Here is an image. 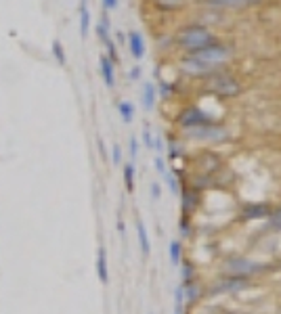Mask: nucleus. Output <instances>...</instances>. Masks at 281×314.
<instances>
[{
    "label": "nucleus",
    "instance_id": "nucleus-1",
    "mask_svg": "<svg viewBox=\"0 0 281 314\" xmlns=\"http://www.w3.org/2000/svg\"><path fill=\"white\" fill-rule=\"evenodd\" d=\"M212 44H216V34L208 26H187L176 34V46L187 54H193Z\"/></svg>",
    "mask_w": 281,
    "mask_h": 314
},
{
    "label": "nucleus",
    "instance_id": "nucleus-2",
    "mask_svg": "<svg viewBox=\"0 0 281 314\" xmlns=\"http://www.w3.org/2000/svg\"><path fill=\"white\" fill-rule=\"evenodd\" d=\"M204 88H206L210 94H214V97L235 99V97H239V94H241V82H239L233 74L216 69V72H212V74L206 76Z\"/></svg>",
    "mask_w": 281,
    "mask_h": 314
},
{
    "label": "nucleus",
    "instance_id": "nucleus-3",
    "mask_svg": "<svg viewBox=\"0 0 281 314\" xmlns=\"http://www.w3.org/2000/svg\"><path fill=\"white\" fill-rule=\"evenodd\" d=\"M191 57H195L199 63H204L210 69H221L223 65H227L229 61H233L235 57V49L231 44H212V46H206L197 52H193Z\"/></svg>",
    "mask_w": 281,
    "mask_h": 314
},
{
    "label": "nucleus",
    "instance_id": "nucleus-4",
    "mask_svg": "<svg viewBox=\"0 0 281 314\" xmlns=\"http://www.w3.org/2000/svg\"><path fill=\"white\" fill-rule=\"evenodd\" d=\"M269 266L256 260H250L246 256H231L223 262V272L225 274H235V277H248L252 279L254 274L264 272Z\"/></svg>",
    "mask_w": 281,
    "mask_h": 314
},
{
    "label": "nucleus",
    "instance_id": "nucleus-5",
    "mask_svg": "<svg viewBox=\"0 0 281 314\" xmlns=\"http://www.w3.org/2000/svg\"><path fill=\"white\" fill-rule=\"evenodd\" d=\"M187 138L191 140H199V143H223V140L229 138V128L223 124H206V126H199V128H191V130H185Z\"/></svg>",
    "mask_w": 281,
    "mask_h": 314
},
{
    "label": "nucleus",
    "instance_id": "nucleus-6",
    "mask_svg": "<svg viewBox=\"0 0 281 314\" xmlns=\"http://www.w3.org/2000/svg\"><path fill=\"white\" fill-rule=\"evenodd\" d=\"M252 287V281L248 277H235V274H225V277L216 279L210 287L212 295H221V293H241L246 289Z\"/></svg>",
    "mask_w": 281,
    "mask_h": 314
},
{
    "label": "nucleus",
    "instance_id": "nucleus-7",
    "mask_svg": "<svg viewBox=\"0 0 281 314\" xmlns=\"http://www.w3.org/2000/svg\"><path fill=\"white\" fill-rule=\"evenodd\" d=\"M212 122H216L212 115H210L208 111H204L201 107H195V105L183 109V111L178 113V117H176V124L181 126L183 130L199 128V126H206V124H212Z\"/></svg>",
    "mask_w": 281,
    "mask_h": 314
},
{
    "label": "nucleus",
    "instance_id": "nucleus-8",
    "mask_svg": "<svg viewBox=\"0 0 281 314\" xmlns=\"http://www.w3.org/2000/svg\"><path fill=\"white\" fill-rule=\"evenodd\" d=\"M208 9H218V11H225V9H250V6H256L264 2V0H201Z\"/></svg>",
    "mask_w": 281,
    "mask_h": 314
},
{
    "label": "nucleus",
    "instance_id": "nucleus-9",
    "mask_svg": "<svg viewBox=\"0 0 281 314\" xmlns=\"http://www.w3.org/2000/svg\"><path fill=\"white\" fill-rule=\"evenodd\" d=\"M269 214H271L269 203H246V206H241L239 220H244V222H250V220H262V218H269Z\"/></svg>",
    "mask_w": 281,
    "mask_h": 314
},
{
    "label": "nucleus",
    "instance_id": "nucleus-10",
    "mask_svg": "<svg viewBox=\"0 0 281 314\" xmlns=\"http://www.w3.org/2000/svg\"><path fill=\"white\" fill-rule=\"evenodd\" d=\"M126 46H128V51H130V54H132V59H135V61H143L145 52H147V46H145V38H143V34H140V31H137V29L128 31Z\"/></svg>",
    "mask_w": 281,
    "mask_h": 314
},
{
    "label": "nucleus",
    "instance_id": "nucleus-11",
    "mask_svg": "<svg viewBox=\"0 0 281 314\" xmlns=\"http://www.w3.org/2000/svg\"><path fill=\"white\" fill-rule=\"evenodd\" d=\"M178 67H181V72L187 74V76H208V74L216 72V69H210L208 65H204V63H199L195 57H191V54H187L185 59H181Z\"/></svg>",
    "mask_w": 281,
    "mask_h": 314
},
{
    "label": "nucleus",
    "instance_id": "nucleus-12",
    "mask_svg": "<svg viewBox=\"0 0 281 314\" xmlns=\"http://www.w3.org/2000/svg\"><path fill=\"white\" fill-rule=\"evenodd\" d=\"M155 103H158V88L151 80H145L140 84V105L145 111H153Z\"/></svg>",
    "mask_w": 281,
    "mask_h": 314
},
{
    "label": "nucleus",
    "instance_id": "nucleus-13",
    "mask_svg": "<svg viewBox=\"0 0 281 314\" xmlns=\"http://www.w3.org/2000/svg\"><path fill=\"white\" fill-rule=\"evenodd\" d=\"M99 72H101V78L107 88H113L115 86V63L107 57V54H101L99 57Z\"/></svg>",
    "mask_w": 281,
    "mask_h": 314
},
{
    "label": "nucleus",
    "instance_id": "nucleus-14",
    "mask_svg": "<svg viewBox=\"0 0 281 314\" xmlns=\"http://www.w3.org/2000/svg\"><path fill=\"white\" fill-rule=\"evenodd\" d=\"M95 268H97V277L101 281V285H109V264H107V249L103 245L97 247V262H95Z\"/></svg>",
    "mask_w": 281,
    "mask_h": 314
},
{
    "label": "nucleus",
    "instance_id": "nucleus-15",
    "mask_svg": "<svg viewBox=\"0 0 281 314\" xmlns=\"http://www.w3.org/2000/svg\"><path fill=\"white\" fill-rule=\"evenodd\" d=\"M204 285L197 281H193L189 283V285H185L183 287V293H185V302L189 304V306H195V304H199L201 302V297H204Z\"/></svg>",
    "mask_w": 281,
    "mask_h": 314
},
{
    "label": "nucleus",
    "instance_id": "nucleus-16",
    "mask_svg": "<svg viewBox=\"0 0 281 314\" xmlns=\"http://www.w3.org/2000/svg\"><path fill=\"white\" fill-rule=\"evenodd\" d=\"M199 203V193L195 188H185L183 191V218H191Z\"/></svg>",
    "mask_w": 281,
    "mask_h": 314
},
{
    "label": "nucleus",
    "instance_id": "nucleus-17",
    "mask_svg": "<svg viewBox=\"0 0 281 314\" xmlns=\"http://www.w3.org/2000/svg\"><path fill=\"white\" fill-rule=\"evenodd\" d=\"M137 239H139V247L143 258L151 256V241H149V233H147V226L143 220H137Z\"/></svg>",
    "mask_w": 281,
    "mask_h": 314
},
{
    "label": "nucleus",
    "instance_id": "nucleus-18",
    "mask_svg": "<svg viewBox=\"0 0 281 314\" xmlns=\"http://www.w3.org/2000/svg\"><path fill=\"white\" fill-rule=\"evenodd\" d=\"M199 161H201V170H204V174H210V176H212V172H216V170L223 168V159H221V157H218L216 153H212V151L201 155Z\"/></svg>",
    "mask_w": 281,
    "mask_h": 314
},
{
    "label": "nucleus",
    "instance_id": "nucleus-19",
    "mask_svg": "<svg viewBox=\"0 0 281 314\" xmlns=\"http://www.w3.org/2000/svg\"><path fill=\"white\" fill-rule=\"evenodd\" d=\"M122 174H124V186H126L128 193H135L137 186V166L132 161L122 163Z\"/></svg>",
    "mask_w": 281,
    "mask_h": 314
},
{
    "label": "nucleus",
    "instance_id": "nucleus-20",
    "mask_svg": "<svg viewBox=\"0 0 281 314\" xmlns=\"http://www.w3.org/2000/svg\"><path fill=\"white\" fill-rule=\"evenodd\" d=\"M90 34V11L88 0H80V36L86 38Z\"/></svg>",
    "mask_w": 281,
    "mask_h": 314
},
{
    "label": "nucleus",
    "instance_id": "nucleus-21",
    "mask_svg": "<svg viewBox=\"0 0 281 314\" xmlns=\"http://www.w3.org/2000/svg\"><path fill=\"white\" fill-rule=\"evenodd\" d=\"M109 31H112V23H109V17H107V13H103V17L99 19V23L95 26V34L101 42H107V40H112V36H109Z\"/></svg>",
    "mask_w": 281,
    "mask_h": 314
},
{
    "label": "nucleus",
    "instance_id": "nucleus-22",
    "mask_svg": "<svg viewBox=\"0 0 281 314\" xmlns=\"http://www.w3.org/2000/svg\"><path fill=\"white\" fill-rule=\"evenodd\" d=\"M168 258H170V264L172 266H181V262H183V243L178 239H172L168 243Z\"/></svg>",
    "mask_w": 281,
    "mask_h": 314
},
{
    "label": "nucleus",
    "instance_id": "nucleus-23",
    "mask_svg": "<svg viewBox=\"0 0 281 314\" xmlns=\"http://www.w3.org/2000/svg\"><path fill=\"white\" fill-rule=\"evenodd\" d=\"M118 113H120L124 124H132V122H135L137 107H135V103H130V101H120V103H118Z\"/></svg>",
    "mask_w": 281,
    "mask_h": 314
},
{
    "label": "nucleus",
    "instance_id": "nucleus-24",
    "mask_svg": "<svg viewBox=\"0 0 281 314\" xmlns=\"http://www.w3.org/2000/svg\"><path fill=\"white\" fill-rule=\"evenodd\" d=\"M187 0H153V6L162 13H174L178 9H183Z\"/></svg>",
    "mask_w": 281,
    "mask_h": 314
},
{
    "label": "nucleus",
    "instance_id": "nucleus-25",
    "mask_svg": "<svg viewBox=\"0 0 281 314\" xmlns=\"http://www.w3.org/2000/svg\"><path fill=\"white\" fill-rule=\"evenodd\" d=\"M181 279H183V287L189 285L193 281H197V270H195V264L191 260L181 262Z\"/></svg>",
    "mask_w": 281,
    "mask_h": 314
},
{
    "label": "nucleus",
    "instance_id": "nucleus-26",
    "mask_svg": "<svg viewBox=\"0 0 281 314\" xmlns=\"http://www.w3.org/2000/svg\"><path fill=\"white\" fill-rule=\"evenodd\" d=\"M51 52H53L55 61H57L61 67L67 65V54H65V49H63V44H61V40H53V44H51Z\"/></svg>",
    "mask_w": 281,
    "mask_h": 314
},
{
    "label": "nucleus",
    "instance_id": "nucleus-27",
    "mask_svg": "<svg viewBox=\"0 0 281 314\" xmlns=\"http://www.w3.org/2000/svg\"><path fill=\"white\" fill-rule=\"evenodd\" d=\"M267 231L281 233V208L271 209V214H269V218H267Z\"/></svg>",
    "mask_w": 281,
    "mask_h": 314
},
{
    "label": "nucleus",
    "instance_id": "nucleus-28",
    "mask_svg": "<svg viewBox=\"0 0 281 314\" xmlns=\"http://www.w3.org/2000/svg\"><path fill=\"white\" fill-rule=\"evenodd\" d=\"M166 151H168V157L170 159H178V157L185 155V147L181 140H170V143H166Z\"/></svg>",
    "mask_w": 281,
    "mask_h": 314
},
{
    "label": "nucleus",
    "instance_id": "nucleus-29",
    "mask_svg": "<svg viewBox=\"0 0 281 314\" xmlns=\"http://www.w3.org/2000/svg\"><path fill=\"white\" fill-rule=\"evenodd\" d=\"M158 97H162V99H170L174 94V86L172 84H168L166 80H158Z\"/></svg>",
    "mask_w": 281,
    "mask_h": 314
},
{
    "label": "nucleus",
    "instance_id": "nucleus-30",
    "mask_svg": "<svg viewBox=\"0 0 281 314\" xmlns=\"http://www.w3.org/2000/svg\"><path fill=\"white\" fill-rule=\"evenodd\" d=\"M164 178H166V184L170 188V193L176 195V193H181V183H178V176L174 174V172H166L164 174Z\"/></svg>",
    "mask_w": 281,
    "mask_h": 314
},
{
    "label": "nucleus",
    "instance_id": "nucleus-31",
    "mask_svg": "<svg viewBox=\"0 0 281 314\" xmlns=\"http://www.w3.org/2000/svg\"><path fill=\"white\" fill-rule=\"evenodd\" d=\"M139 138L137 136H130L128 138V153H130V159H132V163L137 161V157H139Z\"/></svg>",
    "mask_w": 281,
    "mask_h": 314
},
{
    "label": "nucleus",
    "instance_id": "nucleus-32",
    "mask_svg": "<svg viewBox=\"0 0 281 314\" xmlns=\"http://www.w3.org/2000/svg\"><path fill=\"white\" fill-rule=\"evenodd\" d=\"M140 138H143V147L145 149H153V134L149 130V126H145L143 132H140Z\"/></svg>",
    "mask_w": 281,
    "mask_h": 314
},
{
    "label": "nucleus",
    "instance_id": "nucleus-33",
    "mask_svg": "<svg viewBox=\"0 0 281 314\" xmlns=\"http://www.w3.org/2000/svg\"><path fill=\"white\" fill-rule=\"evenodd\" d=\"M112 166H122V147L118 143L112 145Z\"/></svg>",
    "mask_w": 281,
    "mask_h": 314
},
{
    "label": "nucleus",
    "instance_id": "nucleus-34",
    "mask_svg": "<svg viewBox=\"0 0 281 314\" xmlns=\"http://www.w3.org/2000/svg\"><path fill=\"white\" fill-rule=\"evenodd\" d=\"M149 195H151L153 201H160V199H162V186H160L158 180H151V184H149Z\"/></svg>",
    "mask_w": 281,
    "mask_h": 314
},
{
    "label": "nucleus",
    "instance_id": "nucleus-35",
    "mask_svg": "<svg viewBox=\"0 0 281 314\" xmlns=\"http://www.w3.org/2000/svg\"><path fill=\"white\" fill-rule=\"evenodd\" d=\"M153 168H155V172H158V174H162V176L168 172L166 161H164V157H160V155H155V157H153Z\"/></svg>",
    "mask_w": 281,
    "mask_h": 314
},
{
    "label": "nucleus",
    "instance_id": "nucleus-36",
    "mask_svg": "<svg viewBox=\"0 0 281 314\" xmlns=\"http://www.w3.org/2000/svg\"><path fill=\"white\" fill-rule=\"evenodd\" d=\"M105 49H107V57L112 59L113 63H118V61H120L118 51H115V42H113V40H107V42H105Z\"/></svg>",
    "mask_w": 281,
    "mask_h": 314
},
{
    "label": "nucleus",
    "instance_id": "nucleus-37",
    "mask_svg": "<svg viewBox=\"0 0 281 314\" xmlns=\"http://www.w3.org/2000/svg\"><path fill=\"white\" fill-rule=\"evenodd\" d=\"M151 151L155 153H164L166 151V143H164V136L162 134H153V149Z\"/></svg>",
    "mask_w": 281,
    "mask_h": 314
},
{
    "label": "nucleus",
    "instance_id": "nucleus-38",
    "mask_svg": "<svg viewBox=\"0 0 281 314\" xmlns=\"http://www.w3.org/2000/svg\"><path fill=\"white\" fill-rule=\"evenodd\" d=\"M140 76H143V69H140V65H135V67H132L130 72H128V80H130V82H139Z\"/></svg>",
    "mask_w": 281,
    "mask_h": 314
},
{
    "label": "nucleus",
    "instance_id": "nucleus-39",
    "mask_svg": "<svg viewBox=\"0 0 281 314\" xmlns=\"http://www.w3.org/2000/svg\"><path fill=\"white\" fill-rule=\"evenodd\" d=\"M101 2H103L105 11H115L120 6V0H101Z\"/></svg>",
    "mask_w": 281,
    "mask_h": 314
},
{
    "label": "nucleus",
    "instance_id": "nucleus-40",
    "mask_svg": "<svg viewBox=\"0 0 281 314\" xmlns=\"http://www.w3.org/2000/svg\"><path fill=\"white\" fill-rule=\"evenodd\" d=\"M181 235H183V237H189V235H191L189 218H183V220H181Z\"/></svg>",
    "mask_w": 281,
    "mask_h": 314
},
{
    "label": "nucleus",
    "instance_id": "nucleus-41",
    "mask_svg": "<svg viewBox=\"0 0 281 314\" xmlns=\"http://www.w3.org/2000/svg\"><path fill=\"white\" fill-rule=\"evenodd\" d=\"M97 149H99V153L103 159H107V149H105V143H103V138L97 136Z\"/></svg>",
    "mask_w": 281,
    "mask_h": 314
},
{
    "label": "nucleus",
    "instance_id": "nucleus-42",
    "mask_svg": "<svg viewBox=\"0 0 281 314\" xmlns=\"http://www.w3.org/2000/svg\"><path fill=\"white\" fill-rule=\"evenodd\" d=\"M118 233L122 235V237H126V224L122 222V218H118Z\"/></svg>",
    "mask_w": 281,
    "mask_h": 314
},
{
    "label": "nucleus",
    "instance_id": "nucleus-43",
    "mask_svg": "<svg viewBox=\"0 0 281 314\" xmlns=\"http://www.w3.org/2000/svg\"><path fill=\"white\" fill-rule=\"evenodd\" d=\"M115 38H118V40L124 44V42H126V36H124V31H118V34H115Z\"/></svg>",
    "mask_w": 281,
    "mask_h": 314
},
{
    "label": "nucleus",
    "instance_id": "nucleus-44",
    "mask_svg": "<svg viewBox=\"0 0 281 314\" xmlns=\"http://www.w3.org/2000/svg\"><path fill=\"white\" fill-rule=\"evenodd\" d=\"M174 314H183V312H176V310H174Z\"/></svg>",
    "mask_w": 281,
    "mask_h": 314
},
{
    "label": "nucleus",
    "instance_id": "nucleus-45",
    "mask_svg": "<svg viewBox=\"0 0 281 314\" xmlns=\"http://www.w3.org/2000/svg\"><path fill=\"white\" fill-rule=\"evenodd\" d=\"M147 314H153V312H147Z\"/></svg>",
    "mask_w": 281,
    "mask_h": 314
}]
</instances>
